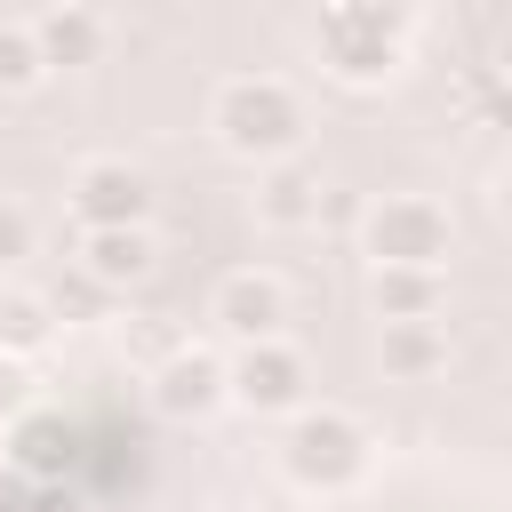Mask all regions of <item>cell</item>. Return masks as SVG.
<instances>
[{"label": "cell", "mask_w": 512, "mask_h": 512, "mask_svg": "<svg viewBox=\"0 0 512 512\" xmlns=\"http://www.w3.org/2000/svg\"><path fill=\"white\" fill-rule=\"evenodd\" d=\"M424 0H328L320 8V72L336 88H384L400 80L408 48H416Z\"/></svg>", "instance_id": "1"}, {"label": "cell", "mask_w": 512, "mask_h": 512, "mask_svg": "<svg viewBox=\"0 0 512 512\" xmlns=\"http://www.w3.org/2000/svg\"><path fill=\"white\" fill-rule=\"evenodd\" d=\"M272 464L296 496H352L368 472H376V432L352 416V408H320L304 400L296 416H280V440H272Z\"/></svg>", "instance_id": "2"}, {"label": "cell", "mask_w": 512, "mask_h": 512, "mask_svg": "<svg viewBox=\"0 0 512 512\" xmlns=\"http://www.w3.org/2000/svg\"><path fill=\"white\" fill-rule=\"evenodd\" d=\"M208 136H216L232 160L272 168V160L304 152L312 112H304L296 80H280V72H232V80H216V96H208Z\"/></svg>", "instance_id": "3"}, {"label": "cell", "mask_w": 512, "mask_h": 512, "mask_svg": "<svg viewBox=\"0 0 512 512\" xmlns=\"http://www.w3.org/2000/svg\"><path fill=\"white\" fill-rule=\"evenodd\" d=\"M368 240V264H424V272H448L456 256V216L432 200V192H384L360 224Z\"/></svg>", "instance_id": "4"}, {"label": "cell", "mask_w": 512, "mask_h": 512, "mask_svg": "<svg viewBox=\"0 0 512 512\" xmlns=\"http://www.w3.org/2000/svg\"><path fill=\"white\" fill-rule=\"evenodd\" d=\"M152 176L136 168V160H120V152H96V160H80L72 168V192H64V208H72V224L80 232H120V224H152Z\"/></svg>", "instance_id": "5"}, {"label": "cell", "mask_w": 512, "mask_h": 512, "mask_svg": "<svg viewBox=\"0 0 512 512\" xmlns=\"http://www.w3.org/2000/svg\"><path fill=\"white\" fill-rule=\"evenodd\" d=\"M304 400H312V360L288 336L232 344V408H248V416H296Z\"/></svg>", "instance_id": "6"}, {"label": "cell", "mask_w": 512, "mask_h": 512, "mask_svg": "<svg viewBox=\"0 0 512 512\" xmlns=\"http://www.w3.org/2000/svg\"><path fill=\"white\" fill-rule=\"evenodd\" d=\"M152 408L168 424H208L232 408V352L216 344H176L160 368H152Z\"/></svg>", "instance_id": "7"}, {"label": "cell", "mask_w": 512, "mask_h": 512, "mask_svg": "<svg viewBox=\"0 0 512 512\" xmlns=\"http://www.w3.org/2000/svg\"><path fill=\"white\" fill-rule=\"evenodd\" d=\"M208 328L224 344H264V336H288V280L264 272V264H232L216 288H208Z\"/></svg>", "instance_id": "8"}, {"label": "cell", "mask_w": 512, "mask_h": 512, "mask_svg": "<svg viewBox=\"0 0 512 512\" xmlns=\"http://www.w3.org/2000/svg\"><path fill=\"white\" fill-rule=\"evenodd\" d=\"M320 208H328V184H320V168H312L304 152L256 168V224H264V232H312Z\"/></svg>", "instance_id": "9"}, {"label": "cell", "mask_w": 512, "mask_h": 512, "mask_svg": "<svg viewBox=\"0 0 512 512\" xmlns=\"http://www.w3.org/2000/svg\"><path fill=\"white\" fill-rule=\"evenodd\" d=\"M0 464H8L16 480H72V464H80V440H72V424H64V416H48V408H24V416L0 432Z\"/></svg>", "instance_id": "10"}, {"label": "cell", "mask_w": 512, "mask_h": 512, "mask_svg": "<svg viewBox=\"0 0 512 512\" xmlns=\"http://www.w3.org/2000/svg\"><path fill=\"white\" fill-rule=\"evenodd\" d=\"M152 264H160V240H152V224L80 232V272H88L104 296H120V288H144V280H152Z\"/></svg>", "instance_id": "11"}, {"label": "cell", "mask_w": 512, "mask_h": 512, "mask_svg": "<svg viewBox=\"0 0 512 512\" xmlns=\"http://www.w3.org/2000/svg\"><path fill=\"white\" fill-rule=\"evenodd\" d=\"M32 40H40V56H48V72H88L96 56H104V16L88 8V0H48L40 16H32Z\"/></svg>", "instance_id": "12"}, {"label": "cell", "mask_w": 512, "mask_h": 512, "mask_svg": "<svg viewBox=\"0 0 512 512\" xmlns=\"http://www.w3.org/2000/svg\"><path fill=\"white\" fill-rule=\"evenodd\" d=\"M368 312H376V320H440V312H448V272L368 264Z\"/></svg>", "instance_id": "13"}, {"label": "cell", "mask_w": 512, "mask_h": 512, "mask_svg": "<svg viewBox=\"0 0 512 512\" xmlns=\"http://www.w3.org/2000/svg\"><path fill=\"white\" fill-rule=\"evenodd\" d=\"M376 360L392 384H424L448 368V328L440 320H376Z\"/></svg>", "instance_id": "14"}, {"label": "cell", "mask_w": 512, "mask_h": 512, "mask_svg": "<svg viewBox=\"0 0 512 512\" xmlns=\"http://www.w3.org/2000/svg\"><path fill=\"white\" fill-rule=\"evenodd\" d=\"M48 336H56V304H48V296H32V288H0V352L32 360Z\"/></svg>", "instance_id": "15"}, {"label": "cell", "mask_w": 512, "mask_h": 512, "mask_svg": "<svg viewBox=\"0 0 512 512\" xmlns=\"http://www.w3.org/2000/svg\"><path fill=\"white\" fill-rule=\"evenodd\" d=\"M48 80V56L32 40V24H0V96H32Z\"/></svg>", "instance_id": "16"}, {"label": "cell", "mask_w": 512, "mask_h": 512, "mask_svg": "<svg viewBox=\"0 0 512 512\" xmlns=\"http://www.w3.org/2000/svg\"><path fill=\"white\" fill-rule=\"evenodd\" d=\"M8 512H88L72 480H8Z\"/></svg>", "instance_id": "17"}, {"label": "cell", "mask_w": 512, "mask_h": 512, "mask_svg": "<svg viewBox=\"0 0 512 512\" xmlns=\"http://www.w3.org/2000/svg\"><path fill=\"white\" fill-rule=\"evenodd\" d=\"M24 256H32V208L0 192V272H16Z\"/></svg>", "instance_id": "18"}, {"label": "cell", "mask_w": 512, "mask_h": 512, "mask_svg": "<svg viewBox=\"0 0 512 512\" xmlns=\"http://www.w3.org/2000/svg\"><path fill=\"white\" fill-rule=\"evenodd\" d=\"M32 408V360H16V352H0V432L16 424Z\"/></svg>", "instance_id": "19"}, {"label": "cell", "mask_w": 512, "mask_h": 512, "mask_svg": "<svg viewBox=\"0 0 512 512\" xmlns=\"http://www.w3.org/2000/svg\"><path fill=\"white\" fill-rule=\"evenodd\" d=\"M488 208H496V224H512V160H496V176H488Z\"/></svg>", "instance_id": "20"}, {"label": "cell", "mask_w": 512, "mask_h": 512, "mask_svg": "<svg viewBox=\"0 0 512 512\" xmlns=\"http://www.w3.org/2000/svg\"><path fill=\"white\" fill-rule=\"evenodd\" d=\"M496 120L512 128V80H496Z\"/></svg>", "instance_id": "21"}, {"label": "cell", "mask_w": 512, "mask_h": 512, "mask_svg": "<svg viewBox=\"0 0 512 512\" xmlns=\"http://www.w3.org/2000/svg\"><path fill=\"white\" fill-rule=\"evenodd\" d=\"M496 72H504V80H512V32H504V48H496Z\"/></svg>", "instance_id": "22"}]
</instances>
